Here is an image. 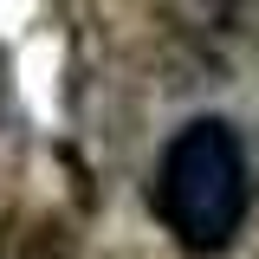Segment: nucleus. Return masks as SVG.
<instances>
[{
    "label": "nucleus",
    "instance_id": "nucleus-1",
    "mask_svg": "<svg viewBox=\"0 0 259 259\" xmlns=\"http://www.w3.org/2000/svg\"><path fill=\"white\" fill-rule=\"evenodd\" d=\"M156 221L175 233V246L188 253H221L240 233L246 207H253V162L246 143L227 117H194L182 123L156 156Z\"/></svg>",
    "mask_w": 259,
    "mask_h": 259
}]
</instances>
